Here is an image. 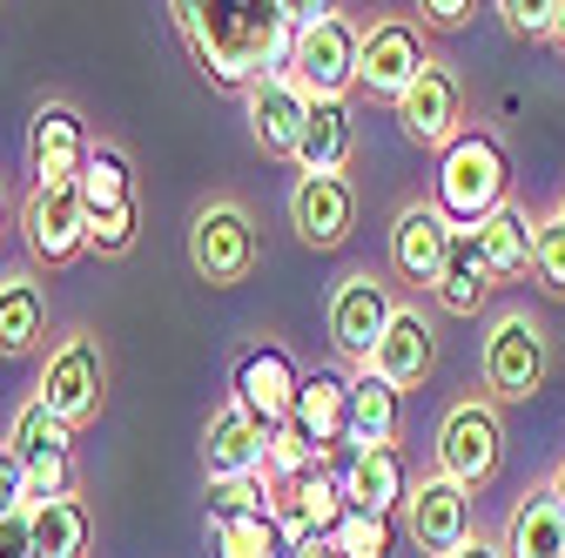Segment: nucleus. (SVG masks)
<instances>
[{
  "mask_svg": "<svg viewBox=\"0 0 565 558\" xmlns=\"http://www.w3.org/2000/svg\"><path fill=\"white\" fill-rule=\"evenodd\" d=\"M175 28L189 34L202 75L230 82V88H249L263 75H290V61H297V28L282 14V0H269V8H236V0L195 8V0H182Z\"/></svg>",
  "mask_w": 565,
  "mask_h": 558,
  "instance_id": "f257e3e1",
  "label": "nucleus"
},
{
  "mask_svg": "<svg viewBox=\"0 0 565 558\" xmlns=\"http://www.w3.org/2000/svg\"><path fill=\"white\" fill-rule=\"evenodd\" d=\"M505 189H512V162H505V149L491 142L484 128H465L458 142L445 149V162H438V216L451 223V229H478L484 216H499L505 208Z\"/></svg>",
  "mask_w": 565,
  "mask_h": 558,
  "instance_id": "f03ea898",
  "label": "nucleus"
},
{
  "mask_svg": "<svg viewBox=\"0 0 565 558\" xmlns=\"http://www.w3.org/2000/svg\"><path fill=\"white\" fill-rule=\"evenodd\" d=\"M545 371H552V343L545 330L525 316V310H505L484 336V357H478V377H484V397L491 404H525L545 390Z\"/></svg>",
  "mask_w": 565,
  "mask_h": 558,
  "instance_id": "7ed1b4c3",
  "label": "nucleus"
},
{
  "mask_svg": "<svg viewBox=\"0 0 565 558\" xmlns=\"http://www.w3.org/2000/svg\"><path fill=\"white\" fill-rule=\"evenodd\" d=\"M189 262L209 290H236L256 276L263 262V243H256V223L243 202H209L202 216L189 223Z\"/></svg>",
  "mask_w": 565,
  "mask_h": 558,
  "instance_id": "20e7f679",
  "label": "nucleus"
},
{
  "mask_svg": "<svg viewBox=\"0 0 565 558\" xmlns=\"http://www.w3.org/2000/svg\"><path fill=\"white\" fill-rule=\"evenodd\" d=\"M505 458V425H499V404L491 397H465L445 410L438 425V477L465 484V492H484L491 471Z\"/></svg>",
  "mask_w": 565,
  "mask_h": 558,
  "instance_id": "39448f33",
  "label": "nucleus"
},
{
  "mask_svg": "<svg viewBox=\"0 0 565 558\" xmlns=\"http://www.w3.org/2000/svg\"><path fill=\"white\" fill-rule=\"evenodd\" d=\"M8 451H14V458H21V471H28V505L75 498V431H67L41 397H34V404H21Z\"/></svg>",
  "mask_w": 565,
  "mask_h": 558,
  "instance_id": "423d86ee",
  "label": "nucleus"
},
{
  "mask_svg": "<svg viewBox=\"0 0 565 558\" xmlns=\"http://www.w3.org/2000/svg\"><path fill=\"white\" fill-rule=\"evenodd\" d=\"M67 431H82L88 417H102V397H108V357H102V336H67L61 351L47 357L41 371V390H34Z\"/></svg>",
  "mask_w": 565,
  "mask_h": 558,
  "instance_id": "0eeeda50",
  "label": "nucleus"
},
{
  "mask_svg": "<svg viewBox=\"0 0 565 558\" xmlns=\"http://www.w3.org/2000/svg\"><path fill=\"white\" fill-rule=\"evenodd\" d=\"M404 303L391 297V283L377 269H350L343 283L330 290V343L350 357V364H371V351L384 343V330H391V316H397Z\"/></svg>",
  "mask_w": 565,
  "mask_h": 558,
  "instance_id": "6e6552de",
  "label": "nucleus"
},
{
  "mask_svg": "<svg viewBox=\"0 0 565 558\" xmlns=\"http://www.w3.org/2000/svg\"><path fill=\"white\" fill-rule=\"evenodd\" d=\"M21 236L34 249V262H75L95 236V216L75 182H34L21 202Z\"/></svg>",
  "mask_w": 565,
  "mask_h": 558,
  "instance_id": "1a4fd4ad",
  "label": "nucleus"
},
{
  "mask_svg": "<svg viewBox=\"0 0 565 558\" xmlns=\"http://www.w3.org/2000/svg\"><path fill=\"white\" fill-rule=\"evenodd\" d=\"M358 61H364V34L350 28L343 14H330L323 28L297 34L290 82H297L310 101H350V88H358Z\"/></svg>",
  "mask_w": 565,
  "mask_h": 558,
  "instance_id": "9d476101",
  "label": "nucleus"
},
{
  "mask_svg": "<svg viewBox=\"0 0 565 558\" xmlns=\"http://www.w3.org/2000/svg\"><path fill=\"white\" fill-rule=\"evenodd\" d=\"M404 532L424 558H458L471 545V492L431 471L424 484H411V498H404Z\"/></svg>",
  "mask_w": 565,
  "mask_h": 558,
  "instance_id": "9b49d317",
  "label": "nucleus"
},
{
  "mask_svg": "<svg viewBox=\"0 0 565 558\" xmlns=\"http://www.w3.org/2000/svg\"><path fill=\"white\" fill-rule=\"evenodd\" d=\"M397 108V121H404V135L417 149H451L458 142V121H465V88H458V75L445 61H424V75L391 101Z\"/></svg>",
  "mask_w": 565,
  "mask_h": 558,
  "instance_id": "f8f14e48",
  "label": "nucleus"
},
{
  "mask_svg": "<svg viewBox=\"0 0 565 558\" xmlns=\"http://www.w3.org/2000/svg\"><path fill=\"white\" fill-rule=\"evenodd\" d=\"M310 95L290 82V75H263L243 88V115H249V135H256V149L276 155V162H297L303 149V128H310Z\"/></svg>",
  "mask_w": 565,
  "mask_h": 558,
  "instance_id": "ddd939ff",
  "label": "nucleus"
},
{
  "mask_svg": "<svg viewBox=\"0 0 565 558\" xmlns=\"http://www.w3.org/2000/svg\"><path fill=\"white\" fill-rule=\"evenodd\" d=\"M343 512H350L343 477H330V471L290 477V484H276V492H269V518H276V532H282V545H290V551L297 545H323Z\"/></svg>",
  "mask_w": 565,
  "mask_h": 558,
  "instance_id": "4468645a",
  "label": "nucleus"
},
{
  "mask_svg": "<svg viewBox=\"0 0 565 558\" xmlns=\"http://www.w3.org/2000/svg\"><path fill=\"white\" fill-rule=\"evenodd\" d=\"M297 390H303V371L290 364V351L276 343H256V351L236 357V404L256 417V425H290L297 417Z\"/></svg>",
  "mask_w": 565,
  "mask_h": 558,
  "instance_id": "2eb2a0df",
  "label": "nucleus"
},
{
  "mask_svg": "<svg viewBox=\"0 0 565 558\" xmlns=\"http://www.w3.org/2000/svg\"><path fill=\"white\" fill-rule=\"evenodd\" d=\"M202 471H209V484L269 477V425H256V417L230 397L216 417H209V431H202Z\"/></svg>",
  "mask_w": 565,
  "mask_h": 558,
  "instance_id": "dca6fc26",
  "label": "nucleus"
},
{
  "mask_svg": "<svg viewBox=\"0 0 565 558\" xmlns=\"http://www.w3.org/2000/svg\"><path fill=\"white\" fill-rule=\"evenodd\" d=\"M88 155H95V142H88L82 115L67 101H41L34 121H28V169H34V182H75Z\"/></svg>",
  "mask_w": 565,
  "mask_h": 558,
  "instance_id": "f3484780",
  "label": "nucleus"
},
{
  "mask_svg": "<svg viewBox=\"0 0 565 558\" xmlns=\"http://www.w3.org/2000/svg\"><path fill=\"white\" fill-rule=\"evenodd\" d=\"M451 223L438 216V202H411L397 208V223H391V262L404 283H424V290H438V276H445V256H451Z\"/></svg>",
  "mask_w": 565,
  "mask_h": 558,
  "instance_id": "a211bd4d",
  "label": "nucleus"
},
{
  "mask_svg": "<svg viewBox=\"0 0 565 558\" xmlns=\"http://www.w3.org/2000/svg\"><path fill=\"white\" fill-rule=\"evenodd\" d=\"M424 34H417V21H377L371 34H364V61H358V88H371V95H384V101H397L417 75H424Z\"/></svg>",
  "mask_w": 565,
  "mask_h": 558,
  "instance_id": "6ab92c4d",
  "label": "nucleus"
},
{
  "mask_svg": "<svg viewBox=\"0 0 565 558\" xmlns=\"http://www.w3.org/2000/svg\"><path fill=\"white\" fill-rule=\"evenodd\" d=\"M290 223L310 249H343L350 229H358V189L343 175H303L290 189Z\"/></svg>",
  "mask_w": 565,
  "mask_h": 558,
  "instance_id": "aec40b11",
  "label": "nucleus"
},
{
  "mask_svg": "<svg viewBox=\"0 0 565 558\" xmlns=\"http://www.w3.org/2000/svg\"><path fill=\"white\" fill-rule=\"evenodd\" d=\"M431 364H438V330L424 323V310H397L364 371H377L391 390H417L424 377H431Z\"/></svg>",
  "mask_w": 565,
  "mask_h": 558,
  "instance_id": "412c9836",
  "label": "nucleus"
},
{
  "mask_svg": "<svg viewBox=\"0 0 565 558\" xmlns=\"http://www.w3.org/2000/svg\"><path fill=\"white\" fill-rule=\"evenodd\" d=\"M343 498L358 505V512H377V518H391L404 498H411V484H404V458L384 444V451H350V464H343Z\"/></svg>",
  "mask_w": 565,
  "mask_h": 558,
  "instance_id": "4be33fe9",
  "label": "nucleus"
},
{
  "mask_svg": "<svg viewBox=\"0 0 565 558\" xmlns=\"http://www.w3.org/2000/svg\"><path fill=\"white\" fill-rule=\"evenodd\" d=\"M505 558H565V505L552 484L519 498V512L505 525Z\"/></svg>",
  "mask_w": 565,
  "mask_h": 558,
  "instance_id": "5701e85b",
  "label": "nucleus"
},
{
  "mask_svg": "<svg viewBox=\"0 0 565 558\" xmlns=\"http://www.w3.org/2000/svg\"><path fill=\"white\" fill-rule=\"evenodd\" d=\"M350 155H358V121H350V101H317L310 128H303V149H297V169L303 175H343Z\"/></svg>",
  "mask_w": 565,
  "mask_h": 558,
  "instance_id": "b1692460",
  "label": "nucleus"
},
{
  "mask_svg": "<svg viewBox=\"0 0 565 558\" xmlns=\"http://www.w3.org/2000/svg\"><path fill=\"white\" fill-rule=\"evenodd\" d=\"M491 269H484V249H478V229H458L451 236V256H445V276H438V303L451 310V316H478L484 303H491Z\"/></svg>",
  "mask_w": 565,
  "mask_h": 558,
  "instance_id": "393cba45",
  "label": "nucleus"
},
{
  "mask_svg": "<svg viewBox=\"0 0 565 558\" xmlns=\"http://www.w3.org/2000/svg\"><path fill=\"white\" fill-rule=\"evenodd\" d=\"M397 397L404 390H391L377 371L350 377V431H343V444L350 451H384L397 438Z\"/></svg>",
  "mask_w": 565,
  "mask_h": 558,
  "instance_id": "a878e982",
  "label": "nucleus"
},
{
  "mask_svg": "<svg viewBox=\"0 0 565 558\" xmlns=\"http://www.w3.org/2000/svg\"><path fill=\"white\" fill-rule=\"evenodd\" d=\"M47 336V290L34 276H0V357H28Z\"/></svg>",
  "mask_w": 565,
  "mask_h": 558,
  "instance_id": "bb28decb",
  "label": "nucleus"
},
{
  "mask_svg": "<svg viewBox=\"0 0 565 558\" xmlns=\"http://www.w3.org/2000/svg\"><path fill=\"white\" fill-rule=\"evenodd\" d=\"M532 236H539V223L525 216L519 202H505L499 216H484V223H478V249H484L491 283H512V276H532Z\"/></svg>",
  "mask_w": 565,
  "mask_h": 558,
  "instance_id": "cd10ccee",
  "label": "nucleus"
},
{
  "mask_svg": "<svg viewBox=\"0 0 565 558\" xmlns=\"http://www.w3.org/2000/svg\"><path fill=\"white\" fill-rule=\"evenodd\" d=\"M297 425H303V438H310L317 451L343 444V431H350V377L310 371L303 390H297Z\"/></svg>",
  "mask_w": 565,
  "mask_h": 558,
  "instance_id": "c85d7f7f",
  "label": "nucleus"
},
{
  "mask_svg": "<svg viewBox=\"0 0 565 558\" xmlns=\"http://www.w3.org/2000/svg\"><path fill=\"white\" fill-rule=\"evenodd\" d=\"M28 518H34V558H82L88 551V505L82 498L28 505Z\"/></svg>",
  "mask_w": 565,
  "mask_h": 558,
  "instance_id": "c756f323",
  "label": "nucleus"
},
{
  "mask_svg": "<svg viewBox=\"0 0 565 558\" xmlns=\"http://www.w3.org/2000/svg\"><path fill=\"white\" fill-rule=\"evenodd\" d=\"M75 189H82V202H88V216H115V208H135V175H128V155H121V149H108V142L82 162Z\"/></svg>",
  "mask_w": 565,
  "mask_h": 558,
  "instance_id": "7c9ffc66",
  "label": "nucleus"
},
{
  "mask_svg": "<svg viewBox=\"0 0 565 558\" xmlns=\"http://www.w3.org/2000/svg\"><path fill=\"white\" fill-rule=\"evenodd\" d=\"M323 545H330V558H391V518H377V512H358V505H350Z\"/></svg>",
  "mask_w": 565,
  "mask_h": 558,
  "instance_id": "2f4dec72",
  "label": "nucleus"
},
{
  "mask_svg": "<svg viewBox=\"0 0 565 558\" xmlns=\"http://www.w3.org/2000/svg\"><path fill=\"white\" fill-rule=\"evenodd\" d=\"M269 492H276L269 477H223V484H209V532L269 512Z\"/></svg>",
  "mask_w": 565,
  "mask_h": 558,
  "instance_id": "473e14b6",
  "label": "nucleus"
},
{
  "mask_svg": "<svg viewBox=\"0 0 565 558\" xmlns=\"http://www.w3.org/2000/svg\"><path fill=\"white\" fill-rule=\"evenodd\" d=\"M216 551L223 558H290V545H282V532H276L269 512L236 518V525H216Z\"/></svg>",
  "mask_w": 565,
  "mask_h": 558,
  "instance_id": "72a5a7b5",
  "label": "nucleus"
},
{
  "mask_svg": "<svg viewBox=\"0 0 565 558\" xmlns=\"http://www.w3.org/2000/svg\"><path fill=\"white\" fill-rule=\"evenodd\" d=\"M310 471H323V451L303 438V425L290 417V425L269 431V484H290V477H310Z\"/></svg>",
  "mask_w": 565,
  "mask_h": 558,
  "instance_id": "f704fd0d",
  "label": "nucleus"
},
{
  "mask_svg": "<svg viewBox=\"0 0 565 558\" xmlns=\"http://www.w3.org/2000/svg\"><path fill=\"white\" fill-rule=\"evenodd\" d=\"M558 8L565 0H499V21L519 41H552L558 34Z\"/></svg>",
  "mask_w": 565,
  "mask_h": 558,
  "instance_id": "c9c22d12",
  "label": "nucleus"
},
{
  "mask_svg": "<svg viewBox=\"0 0 565 558\" xmlns=\"http://www.w3.org/2000/svg\"><path fill=\"white\" fill-rule=\"evenodd\" d=\"M532 276H539L552 297H565V223L558 216H545L539 236H532Z\"/></svg>",
  "mask_w": 565,
  "mask_h": 558,
  "instance_id": "e433bc0d",
  "label": "nucleus"
},
{
  "mask_svg": "<svg viewBox=\"0 0 565 558\" xmlns=\"http://www.w3.org/2000/svg\"><path fill=\"white\" fill-rule=\"evenodd\" d=\"M135 236H141V216H135V208H115V216H95L88 249L95 256H121V249H135Z\"/></svg>",
  "mask_w": 565,
  "mask_h": 558,
  "instance_id": "4c0bfd02",
  "label": "nucleus"
},
{
  "mask_svg": "<svg viewBox=\"0 0 565 558\" xmlns=\"http://www.w3.org/2000/svg\"><path fill=\"white\" fill-rule=\"evenodd\" d=\"M8 512H28V471H21V458L0 444V518Z\"/></svg>",
  "mask_w": 565,
  "mask_h": 558,
  "instance_id": "58836bf2",
  "label": "nucleus"
},
{
  "mask_svg": "<svg viewBox=\"0 0 565 558\" xmlns=\"http://www.w3.org/2000/svg\"><path fill=\"white\" fill-rule=\"evenodd\" d=\"M0 558H34V518L28 512L0 518Z\"/></svg>",
  "mask_w": 565,
  "mask_h": 558,
  "instance_id": "ea45409f",
  "label": "nucleus"
},
{
  "mask_svg": "<svg viewBox=\"0 0 565 558\" xmlns=\"http://www.w3.org/2000/svg\"><path fill=\"white\" fill-rule=\"evenodd\" d=\"M471 14H478L471 0H431V8H424V28H438V34H458Z\"/></svg>",
  "mask_w": 565,
  "mask_h": 558,
  "instance_id": "a19ab883",
  "label": "nucleus"
},
{
  "mask_svg": "<svg viewBox=\"0 0 565 558\" xmlns=\"http://www.w3.org/2000/svg\"><path fill=\"white\" fill-rule=\"evenodd\" d=\"M458 558H505V551H499V545H484V538H471V545H465Z\"/></svg>",
  "mask_w": 565,
  "mask_h": 558,
  "instance_id": "79ce46f5",
  "label": "nucleus"
},
{
  "mask_svg": "<svg viewBox=\"0 0 565 558\" xmlns=\"http://www.w3.org/2000/svg\"><path fill=\"white\" fill-rule=\"evenodd\" d=\"M290 558H330V545H297Z\"/></svg>",
  "mask_w": 565,
  "mask_h": 558,
  "instance_id": "37998d69",
  "label": "nucleus"
},
{
  "mask_svg": "<svg viewBox=\"0 0 565 558\" xmlns=\"http://www.w3.org/2000/svg\"><path fill=\"white\" fill-rule=\"evenodd\" d=\"M552 492H558V505H565V464H558V471H552Z\"/></svg>",
  "mask_w": 565,
  "mask_h": 558,
  "instance_id": "c03bdc74",
  "label": "nucleus"
},
{
  "mask_svg": "<svg viewBox=\"0 0 565 558\" xmlns=\"http://www.w3.org/2000/svg\"><path fill=\"white\" fill-rule=\"evenodd\" d=\"M0 236H8V195H0Z\"/></svg>",
  "mask_w": 565,
  "mask_h": 558,
  "instance_id": "a18cd8bd",
  "label": "nucleus"
},
{
  "mask_svg": "<svg viewBox=\"0 0 565 558\" xmlns=\"http://www.w3.org/2000/svg\"><path fill=\"white\" fill-rule=\"evenodd\" d=\"M552 41H558V47H565V8H558V34H552Z\"/></svg>",
  "mask_w": 565,
  "mask_h": 558,
  "instance_id": "49530a36",
  "label": "nucleus"
},
{
  "mask_svg": "<svg viewBox=\"0 0 565 558\" xmlns=\"http://www.w3.org/2000/svg\"><path fill=\"white\" fill-rule=\"evenodd\" d=\"M552 216H558V223H565V195H558V208H552Z\"/></svg>",
  "mask_w": 565,
  "mask_h": 558,
  "instance_id": "de8ad7c7",
  "label": "nucleus"
}]
</instances>
